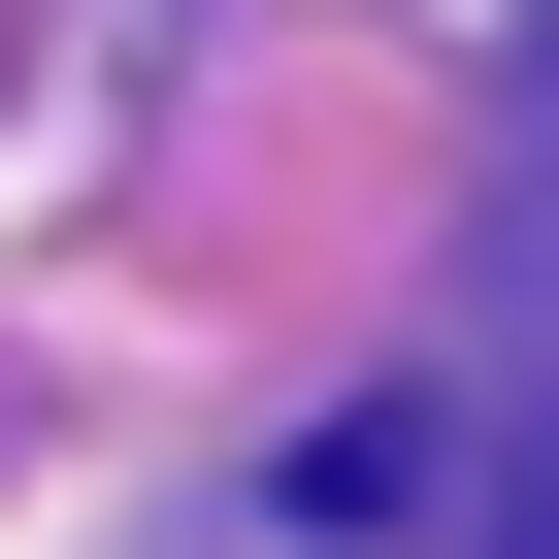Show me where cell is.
<instances>
[{
    "label": "cell",
    "mask_w": 559,
    "mask_h": 559,
    "mask_svg": "<svg viewBox=\"0 0 559 559\" xmlns=\"http://www.w3.org/2000/svg\"><path fill=\"white\" fill-rule=\"evenodd\" d=\"M526 559H559V526H526Z\"/></svg>",
    "instance_id": "1"
}]
</instances>
